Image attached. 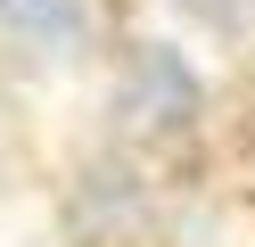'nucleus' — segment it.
<instances>
[{"instance_id":"nucleus-4","label":"nucleus","mask_w":255,"mask_h":247,"mask_svg":"<svg viewBox=\"0 0 255 247\" xmlns=\"http://www.w3.org/2000/svg\"><path fill=\"white\" fill-rule=\"evenodd\" d=\"M173 8H181V16H198L206 33H239V25H247V8H255V0H173Z\"/></svg>"},{"instance_id":"nucleus-1","label":"nucleus","mask_w":255,"mask_h":247,"mask_svg":"<svg viewBox=\"0 0 255 247\" xmlns=\"http://www.w3.org/2000/svg\"><path fill=\"white\" fill-rule=\"evenodd\" d=\"M116 115H124L132 140H189L198 115H206V91H198V74H189L181 49L132 41L124 49V74H116Z\"/></svg>"},{"instance_id":"nucleus-3","label":"nucleus","mask_w":255,"mask_h":247,"mask_svg":"<svg viewBox=\"0 0 255 247\" xmlns=\"http://www.w3.org/2000/svg\"><path fill=\"white\" fill-rule=\"evenodd\" d=\"M0 25L41 49H74L91 33V16H83V0H0Z\"/></svg>"},{"instance_id":"nucleus-2","label":"nucleus","mask_w":255,"mask_h":247,"mask_svg":"<svg viewBox=\"0 0 255 247\" xmlns=\"http://www.w3.org/2000/svg\"><path fill=\"white\" fill-rule=\"evenodd\" d=\"M66 231L83 247H148L156 206H148V190H140L124 165H91V173L74 181V198H66Z\"/></svg>"}]
</instances>
